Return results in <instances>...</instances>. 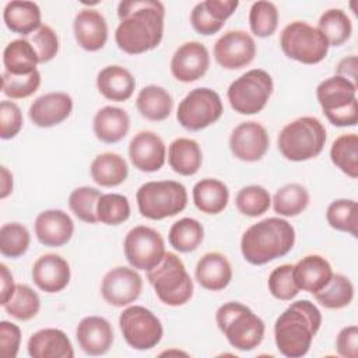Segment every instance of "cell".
<instances>
[{
	"label": "cell",
	"mask_w": 358,
	"mask_h": 358,
	"mask_svg": "<svg viewBox=\"0 0 358 358\" xmlns=\"http://www.w3.org/2000/svg\"><path fill=\"white\" fill-rule=\"evenodd\" d=\"M28 41L34 46L39 63L50 62L59 52L57 34L49 25H41V28L35 31Z\"/></svg>",
	"instance_id": "681fc988"
},
{
	"label": "cell",
	"mask_w": 358,
	"mask_h": 358,
	"mask_svg": "<svg viewBox=\"0 0 358 358\" xmlns=\"http://www.w3.org/2000/svg\"><path fill=\"white\" fill-rule=\"evenodd\" d=\"M29 242V231L20 222H8L0 228V252L6 257L22 256L28 250Z\"/></svg>",
	"instance_id": "f6af8a7d"
},
{
	"label": "cell",
	"mask_w": 358,
	"mask_h": 358,
	"mask_svg": "<svg viewBox=\"0 0 358 358\" xmlns=\"http://www.w3.org/2000/svg\"><path fill=\"white\" fill-rule=\"evenodd\" d=\"M204 239V228L200 224V221L194 218H180L176 222L172 224L168 241L171 246L180 252V253H189L196 250Z\"/></svg>",
	"instance_id": "e575fe53"
},
{
	"label": "cell",
	"mask_w": 358,
	"mask_h": 358,
	"mask_svg": "<svg viewBox=\"0 0 358 358\" xmlns=\"http://www.w3.org/2000/svg\"><path fill=\"white\" fill-rule=\"evenodd\" d=\"M136 106L140 115L151 122L165 120L173 108L172 95L159 85H147L140 90Z\"/></svg>",
	"instance_id": "1f68e13d"
},
{
	"label": "cell",
	"mask_w": 358,
	"mask_h": 358,
	"mask_svg": "<svg viewBox=\"0 0 358 358\" xmlns=\"http://www.w3.org/2000/svg\"><path fill=\"white\" fill-rule=\"evenodd\" d=\"M32 358H73L74 350L67 334L60 329H42L35 331L27 344Z\"/></svg>",
	"instance_id": "d4e9b609"
},
{
	"label": "cell",
	"mask_w": 358,
	"mask_h": 358,
	"mask_svg": "<svg viewBox=\"0 0 358 358\" xmlns=\"http://www.w3.org/2000/svg\"><path fill=\"white\" fill-rule=\"evenodd\" d=\"M119 327L126 343L134 350H151L164 334L161 320L147 308L131 305L119 316Z\"/></svg>",
	"instance_id": "7c38bea8"
},
{
	"label": "cell",
	"mask_w": 358,
	"mask_h": 358,
	"mask_svg": "<svg viewBox=\"0 0 358 358\" xmlns=\"http://www.w3.org/2000/svg\"><path fill=\"white\" fill-rule=\"evenodd\" d=\"M123 249L124 256L133 268L150 271L162 260L165 255V242L157 229L137 225L124 236Z\"/></svg>",
	"instance_id": "4fadbf2b"
},
{
	"label": "cell",
	"mask_w": 358,
	"mask_h": 358,
	"mask_svg": "<svg viewBox=\"0 0 358 358\" xmlns=\"http://www.w3.org/2000/svg\"><path fill=\"white\" fill-rule=\"evenodd\" d=\"M78 347L88 355H103L113 343L112 324L101 316H87L80 320L76 329Z\"/></svg>",
	"instance_id": "7402d4cb"
},
{
	"label": "cell",
	"mask_w": 358,
	"mask_h": 358,
	"mask_svg": "<svg viewBox=\"0 0 358 358\" xmlns=\"http://www.w3.org/2000/svg\"><path fill=\"white\" fill-rule=\"evenodd\" d=\"M6 312L17 320H29L35 317L41 309L39 295L27 284H17L11 298L3 305Z\"/></svg>",
	"instance_id": "ab89813d"
},
{
	"label": "cell",
	"mask_w": 358,
	"mask_h": 358,
	"mask_svg": "<svg viewBox=\"0 0 358 358\" xmlns=\"http://www.w3.org/2000/svg\"><path fill=\"white\" fill-rule=\"evenodd\" d=\"M320 324L322 313L313 302L308 299L292 302L274 323L277 350L288 358L303 357L308 354Z\"/></svg>",
	"instance_id": "7a4b0ae2"
},
{
	"label": "cell",
	"mask_w": 358,
	"mask_h": 358,
	"mask_svg": "<svg viewBox=\"0 0 358 358\" xmlns=\"http://www.w3.org/2000/svg\"><path fill=\"white\" fill-rule=\"evenodd\" d=\"M71 271L66 259L55 253L41 256L32 266L35 285L48 294L63 291L70 282Z\"/></svg>",
	"instance_id": "d6986e66"
},
{
	"label": "cell",
	"mask_w": 358,
	"mask_h": 358,
	"mask_svg": "<svg viewBox=\"0 0 358 358\" xmlns=\"http://www.w3.org/2000/svg\"><path fill=\"white\" fill-rule=\"evenodd\" d=\"M98 221L106 225H119L129 220L130 204L126 196L119 193L102 194L96 203Z\"/></svg>",
	"instance_id": "ee69618b"
},
{
	"label": "cell",
	"mask_w": 358,
	"mask_h": 358,
	"mask_svg": "<svg viewBox=\"0 0 358 358\" xmlns=\"http://www.w3.org/2000/svg\"><path fill=\"white\" fill-rule=\"evenodd\" d=\"M3 64L4 71L22 76L38 70L39 59L28 39H14L3 50Z\"/></svg>",
	"instance_id": "836d02e7"
},
{
	"label": "cell",
	"mask_w": 358,
	"mask_h": 358,
	"mask_svg": "<svg viewBox=\"0 0 358 358\" xmlns=\"http://www.w3.org/2000/svg\"><path fill=\"white\" fill-rule=\"evenodd\" d=\"M336 76L344 77L357 85V56L351 55L341 59L336 67Z\"/></svg>",
	"instance_id": "11a10c76"
},
{
	"label": "cell",
	"mask_w": 358,
	"mask_h": 358,
	"mask_svg": "<svg viewBox=\"0 0 358 358\" xmlns=\"http://www.w3.org/2000/svg\"><path fill=\"white\" fill-rule=\"evenodd\" d=\"M0 197L6 199L13 192V173L6 168H0Z\"/></svg>",
	"instance_id": "6f0895ef"
},
{
	"label": "cell",
	"mask_w": 358,
	"mask_h": 358,
	"mask_svg": "<svg viewBox=\"0 0 358 358\" xmlns=\"http://www.w3.org/2000/svg\"><path fill=\"white\" fill-rule=\"evenodd\" d=\"M102 196L101 190L91 186L74 189L69 196V207L71 213L81 221L88 224L98 222L96 203Z\"/></svg>",
	"instance_id": "7bdbcfd3"
},
{
	"label": "cell",
	"mask_w": 358,
	"mask_h": 358,
	"mask_svg": "<svg viewBox=\"0 0 358 358\" xmlns=\"http://www.w3.org/2000/svg\"><path fill=\"white\" fill-rule=\"evenodd\" d=\"M215 322L228 343L239 351H252L264 338V322L241 302H227L215 312Z\"/></svg>",
	"instance_id": "277c9868"
},
{
	"label": "cell",
	"mask_w": 358,
	"mask_h": 358,
	"mask_svg": "<svg viewBox=\"0 0 358 358\" xmlns=\"http://www.w3.org/2000/svg\"><path fill=\"white\" fill-rule=\"evenodd\" d=\"M197 282L208 291H221L232 280V266L220 252L204 253L194 268Z\"/></svg>",
	"instance_id": "cb8c5ba5"
},
{
	"label": "cell",
	"mask_w": 358,
	"mask_h": 358,
	"mask_svg": "<svg viewBox=\"0 0 358 358\" xmlns=\"http://www.w3.org/2000/svg\"><path fill=\"white\" fill-rule=\"evenodd\" d=\"M313 296L326 309H341L354 299V285L348 277L333 273L330 281Z\"/></svg>",
	"instance_id": "8d00e7d4"
},
{
	"label": "cell",
	"mask_w": 358,
	"mask_h": 358,
	"mask_svg": "<svg viewBox=\"0 0 358 358\" xmlns=\"http://www.w3.org/2000/svg\"><path fill=\"white\" fill-rule=\"evenodd\" d=\"M6 27L20 35H31L41 28V8L34 1L14 0L6 4L3 11Z\"/></svg>",
	"instance_id": "f1b7e54d"
},
{
	"label": "cell",
	"mask_w": 358,
	"mask_h": 358,
	"mask_svg": "<svg viewBox=\"0 0 358 358\" xmlns=\"http://www.w3.org/2000/svg\"><path fill=\"white\" fill-rule=\"evenodd\" d=\"M169 166L182 176H192L199 172L203 164V154L199 143L193 138L179 137L168 148Z\"/></svg>",
	"instance_id": "f546056e"
},
{
	"label": "cell",
	"mask_w": 358,
	"mask_h": 358,
	"mask_svg": "<svg viewBox=\"0 0 358 358\" xmlns=\"http://www.w3.org/2000/svg\"><path fill=\"white\" fill-rule=\"evenodd\" d=\"M270 204L271 197L268 190L259 185L242 187L235 197L238 211L248 217H259L264 214L270 208Z\"/></svg>",
	"instance_id": "b9f144b4"
},
{
	"label": "cell",
	"mask_w": 358,
	"mask_h": 358,
	"mask_svg": "<svg viewBox=\"0 0 358 358\" xmlns=\"http://www.w3.org/2000/svg\"><path fill=\"white\" fill-rule=\"evenodd\" d=\"M317 102L327 120L338 127L355 126L358 122L357 85L350 80L333 76L316 88Z\"/></svg>",
	"instance_id": "52a82bcc"
},
{
	"label": "cell",
	"mask_w": 358,
	"mask_h": 358,
	"mask_svg": "<svg viewBox=\"0 0 358 358\" xmlns=\"http://www.w3.org/2000/svg\"><path fill=\"white\" fill-rule=\"evenodd\" d=\"M21 330L17 324L1 320L0 323V350L3 358H15L20 350Z\"/></svg>",
	"instance_id": "816d5d0a"
},
{
	"label": "cell",
	"mask_w": 358,
	"mask_h": 358,
	"mask_svg": "<svg viewBox=\"0 0 358 358\" xmlns=\"http://www.w3.org/2000/svg\"><path fill=\"white\" fill-rule=\"evenodd\" d=\"M120 20L115 41L120 50L140 55L155 49L164 35L165 7L157 0H124L117 6Z\"/></svg>",
	"instance_id": "6da1fadb"
},
{
	"label": "cell",
	"mask_w": 358,
	"mask_h": 358,
	"mask_svg": "<svg viewBox=\"0 0 358 358\" xmlns=\"http://www.w3.org/2000/svg\"><path fill=\"white\" fill-rule=\"evenodd\" d=\"M190 24L194 28V31H197L201 35H214L217 34L224 24L215 21L206 10L203 1L197 3L192 13H190Z\"/></svg>",
	"instance_id": "f5cc1de1"
},
{
	"label": "cell",
	"mask_w": 358,
	"mask_h": 358,
	"mask_svg": "<svg viewBox=\"0 0 358 358\" xmlns=\"http://www.w3.org/2000/svg\"><path fill=\"white\" fill-rule=\"evenodd\" d=\"M249 25L259 38L271 36L278 27V10L271 1H256L249 11Z\"/></svg>",
	"instance_id": "bcb514c9"
},
{
	"label": "cell",
	"mask_w": 358,
	"mask_h": 358,
	"mask_svg": "<svg viewBox=\"0 0 358 358\" xmlns=\"http://www.w3.org/2000/svg\"><path fill=\"white\" fill-rule=\"evenodd\" d=\"M224 112L221 96L211 88H194L179 103L176 119L182 127L199 131L215 123Z\"/></svg>",
	"instance_id": "8fae6325"
},
{
	"label": "cell",
	"mask_w": 358,
	"mask_h": 358,
	"mask_svg": "<svg viewBox=\"0 0 358 358\" xmlns=\"http://www.w3.org/2000/svg\"><path fill=\"white\" fill-rule=\"evenodd\" d=\"M143 278L130 267L117 266L109 270L101 284L102 298L112 306L123 308L133 303L141 294Z\"/></svg>",
	"instance_id": "5bb4252c"
},
{
	"label": "cell",
	"mask_w": 358,
	"mask_h": 358,
	"mask_svg": "<svg viewBox=\"0 0 358 358\" xmlns=\"http://www.w3.org/2000/svg\"><path fill=\"white\" fill-rule=\"evenodd\" d=\"M292 274L299 289L315 294L330 281L333 270L323 256L308 255L294 266Z\"/></svg>",
	"instance_id": "484cf974"
},
{
	"label": "cell",
	"mask_w": 358,
	"mask_h": 358,
	"mask_svg": "<svg viewBox=\"0 0 358 358\" xmlns=\"http://www.w3.org/2000/svg\"><path fill=\"white\" fill-rule=\"evenodd\" d=\"M90 172L96 185L102 187H115L126 180L129 168L124 158L119 154L103 152L92 159Z\"/></svg>",
	"instance_id": "4dcf8cb0"
},
{
	"label": "cell",
	"mask_w": 358,
	"mask_h": 358,
	"mask_svg": "<svg viewBox=\"0 0 358 358\" xmlns=\"http://www.w3.org/2000/svg\"><path fill=\"white\" fill-rule=\"evenodd\" d=\"M73 110V99L67 92H48L29 106L31 122L38 127H52L64 122Z\"/></svg>",
	"instance_id": "ffe728a7"
},
{
	"label": "cell",
	"mask_w": 358,
	"mask_h": 358,
	"mask_svg": "<svg viewBox=\"0 0 358 358\" xmlns=\"http://www.w3.org/2000/svg\"><path fill=\"white\" fill-rule=\"evenodd\" d=\"M147 280L165 305L182 306L193 295V280L180 257L172 252H165L159 264L147 271Z\"/></svg>",
	"instance_id": "8992f818"
},
{
	"label": "cell",
	"mask_w": 358,
	"mask_h": 358,
	"mask_svg": "<svg viewBox=\"0 0 358 358\" xmlns=\"http://www.w3.org/2000/svg\"><path fill=\"white\" fill-rule=\"evenodd\" d=\"M73 232L74 222L63 210H45L35 218V235L45 246L60 248L71 239Z\"/></svg>",
	"instance_id": "44dd1931"
},
{
	"label": "cell",
	"mask_w": 358,
	"mask_h": 358,
	"mask_svg": "<svg viewBox=\"0 0 358 358\" xmlns=\"http://www.w3.org/2000/svg\"><path fill=\"white\" fill-rule=\"evenodd\" d=\"M331 162L347 176L358 178V136L347 133L337 137L330 148Z\"/></svg>",
	"instance_id": "d590c367"
},
{
	"label": "cell",
	"mask_w": 358,
	"mask_h": 358,
	"mask_svg": "<svg viewBox=\"0 0 358 358\" xmlns=\"http://www.w3.org/2000/svg\"><path fill=\"white\" fill-rule=\"evenodd\" d=\"M129 157L134 168L141 172H157L165 164L166 148L164 140L154 131L143 130L134 134L129 144Z\"/></svg>",
	"instance_id": "ac0fdd59"
},
{
	"label": "cell",
	"mask_w": 358,
	"mask_h": 358,
	"mask_svg": "<svg viewBox=\"0 0 358 358\" xmlns=\"http://www.w3.org/2000/svg\"><path fill=\"white\" fill-rule=\"evenodd\" d=\"M292 270V264H281L270 273L267 287L274 298L280 301H291L298 295L299 288L294 280Z\"/></svg>",
	"instance_id": "c3c4849f"
},
{
	"label": "cell",
	"mask_w": 358,
	"mask_h": 358,
	"mask_svg": "<svg viewBox=\"0 0 358 358\" xmlns=\"http://www.w3.org/2000/svg\"><path fill=\"white\" fill-rule=\"evenodd\" d=\"M136 200L143 217L158 221L183 211L187 206V192L176 180H154L138 187Z\"/></svg>",
	"instance_id": "ba28073f"
},
{
	"label": "cell",
	"mask_w": 358,
	"mask_h": 358,
	"mask_svg": "<svg viewBox=\"0 0 358 358\" xmlns=\"http://www.w3.org/2000/svg\"><path fill=\"white\" fill-rule=\"evenodd\" d=\"M280 46L287 57L303 64L320 63L329 52L324 35L305 21L288 24L281 31Z\"/></svg>",
	"instance_id": "9c48e42d"
},
{
	"label": "cell",
	"mask_w": 358,
	"mask_h": 358,
	"mask_svg": "<svg viewBox=\"0 0 358 358\" xmlns=\"http://www.w3.org/2000/svg\"><path fill=\"white\" fill-rule=\"evenodd\" d=\"M73 31L80 48L87 52L102 49L108 41V24L105 17L94 8H83L77 13Z\"/></svg>",
	"instance_id": "603a6c76"
},
{
	"label": "cell",
	"mask_w": 358,
	"mask_h": 358,
	"mask_svg": "<svg viewBox=\"0 0 358 358\" xmlns=\"http://www.w3.org/2000/svg\"><path fill=\"white\" fill-rule=\"evenodd\" d=\"M309 204V193L299 183H288L280 187L273 197V208L281 217L299 215Z\"/></svg>",
	"instance_id": "f35d334b"
},
{
	"label": "cell",
	"mask_w": 358,
	"mask_h": 358,
	"mask_svg": "<svg viewBox=\"0 0 358 358\" xmlns=\"http://www.w3.org/2000/svg\"><path fill=\"white\" fill-rule=\"evenodd\" d=\"M255 56V39L248 32L241 29L225 32L214 45V59L227 70L242 69L250 64Z\"/></svg>",
	"instance_id": "9a60e30c"
},
{
	"label": "cell",
	"mask_w": 358,
	"mask_h": 358,
	"mask_svg": "<svg viewBox=\"0 0 358 358\" xmlns=\"http://www.w3.org/2000/svg\"><path fill=\"white\" fill-rule=\"evenodd\" d=\"M41 85V73L35 70L31 74H11L3 71L1 74V91L11 99H22L31 96L38 91Z\"/></svg>",
	"instance_id": "7dc6e473"
},
{
	"label": "cell",
	"mask_w": 358,
	"mask_h": 358,
	"mask_svg": "<svg viewBox=\"0 0 358 358\" xmlns=\"http://www.w3.org/2000/svg\"><path fill=\"white\" fill-rule=\"evenodd\" d=\"M208 67V50L197 41L182 43L171 59V73L180 83H193L201 78L207 73Z\"/></svg>",
	"instance_id": "e0dca14e"
},
{
	"label": "cell",
	"mask_w": 358,
	"mask_h": 358,
	"mask_svg": "<svg viewBox=\"0 0 358 358\" xmlns=\"http://www.w3.org/2000/svg\"><path fill=\"white\" fill-rule=\"evenodd\" d=\"M326 220L329 225L337 231L348 232L357 236L358 228V206L351 199H337L331 201L326 211Z\"/></svg>",
	"instance_id": "60d3db41"
},
{
	"label": "cell",
	"mask_w": 358,
	"mask_h": 358,
	"mask_svg": "<svg viewBox=\"0 0 358 358\" xmlns=\"http://www.w3.org/2000/svg\"><path fill=\"white\" fill-rule=\"evenodd\" d=\"M229 200L227 185L214 178L199 180L193 186V203L206 214H220L225 210Z\"/></svg>",
	"instance_id": "d6a6232c"
},
{
	"label": "cell",
	"mask_w": 358,
	"mask_h": 358,
	"mask_svg": "<svg viewBox=\"0 0 358 358\" xmlns=\"http://www.w3.org/2000/svg\"><path fill=\"white\" fill-rule=\"evenodd\" d=\"M317 29L324 35L329 46H340L350 39L352 24L345 11L341 8H330L320 15Z\"/></svg>",
	"instance_id": "74e56055"
},
{
	"label": "cell",
	"mask_w": 358,
	"mask_h": 358,
	"mask_svg": "<svg viewBox=\"0 0 358 358\" xmlns=\"http://www.w3.org/2000/svg\"><path fill=\"white\" fill-rule=\"evenodd\" d=\"M295 243V229L284 218L268 217L250 225L242 235L241 252L243 259L262 266L285 256Z\"/></svg>",
	"instance_id": "3957f363"
},
{
	"label": "cell",
	"mask_w": 358,
	"mask_h": 358,
	"mask_svg": "<svg viewBox=\"0 0 358 358\" xmlns=\"http://www.w3.org/2000/svg\"><path fill=\"white\" fill-rule=\"evenodd\" d=\"M96 87L101 95L109 101H127L136 88L133 74L117 64L103 67L96 76Z\"/></svg>",
	"instance_id": "83f0119b"
},
{
	"label": "cell",
	"mask_w": 358,
	"mask_h": 358,
	"mask_svg": "<svg viewBox=\"0 0 358 358\" xmlns=\"http://www.w3.org/2000/svg\"><path fill=\"white\" fill-rule=\"evenodd\" d=\"M22 113L20 106L13 101H1L0 103V137L3 140L14 138L22 129Z\"/></svg>",
	"instance_id": "f907efd6"
},
{
	"label": "cell",
	"mask_w": 358,
	"mask_h": 358,
	"mask_svg": "<svg viewBox=\"0 0 358 358\" xmlns=\"http://www.w3.org/2000/svg\"><path fill=\"white\" fill-rule=\"evenodd\" d=\"M336 348L338 355L344 358L358 357V327L355 324L340 330L336 338Z\"/></svg>",
	"instance_id": "db71d44e"
},
{
	"label": "cell",
	"mask_w": 358,
	"mask_h": 358,
	"mask_svg": "<svg viewBox=\"0 0 358 358\" xmlns=\"http://www.w3.org/2000/svg\"><path fill=\"white\" fill-rule=\"evenodd\" d=\"M273 88L271 76L262 69H253L231 83L227 96L235 112L255 115L264 109L273 94Z\"/></svg>",
	"instance_id": "30bf717a"
},
{
	"label": "cell",
	"mask_w": 358,
	"mask_h": 358,
	"mask_svg": "<svg viewBox=\"0 0 358 358\" xmlns=\"http://www.w3.org/2000/svg\"><path fill=\"white\" fill-rule=\"evenodd\" d=\"M130 129L129 113L117 106L101 108L92 120V130L98 140L113 144L123 140Z\"/></svg>",
	"instance_id": "4316f807"
},
{
	"label": "cell",
	"mask_w": 358,
	"mask_h": 358,
	"mask_svg": "<svg viewBox=\"0 0 358 358\" xmlns=\"http://www.w3.org/2000/svg\"><path fill=\"white\" fill-rule=\"evenodd\" d=\"M326 143V129L313 116H302L282 127L277 145L284 158L294 162L317 157Z\"/></svg>",
	"instance_id": "5b68a950"
},
{
	"label": "cell",
	"mask_w": 358,
	"mask_h": 358,
	"mask_svg": "<svg viewBox=\"0 0 358 358\" xmlns=\"http://www.w3.org/2000/svg\"><path fill=\"white\" fill-rule=\"evenodd\" d=\"M270 145L266 127L257 122L249 120L238 124L229 136V148L235 158L245 162L262 159Z\"/></svg>",
	"instance_id": "2e32d148"
},
{
	"label": "cell",
	"mask_w": 358,
	"mask_h": 358,
	"mask_svg": "<svg viewBox=\"0 0 358 358\" xmlns=\"http://www.w3.org/2000/svg\"><path fill=\"white\" fill-rule=\"evenodd\" d=\"M0 271H1V296H0V303L3 306V305H6V302L14 294L15 284H14V280H13V274L8 271V268H7V266L4 263L0 264Z\"/></svg>",
	"instance_id": "9f6ffc18"
}]
</instances>
